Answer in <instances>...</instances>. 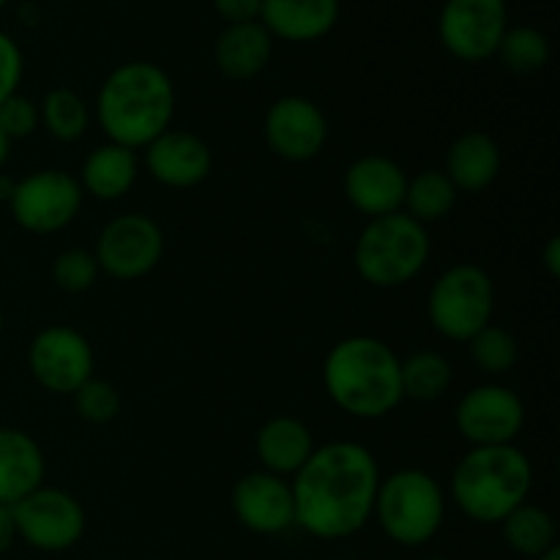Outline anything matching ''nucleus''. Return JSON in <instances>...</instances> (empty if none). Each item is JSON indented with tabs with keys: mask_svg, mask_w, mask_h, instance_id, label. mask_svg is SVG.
<instances>
[{
	"mask_svg": "<svg viewBox=\"0 0 560 560\" xmlns=\"http://www.w3.org/2000/svg\"><path fill=\"white\" fill-rule=\"evenodd\" d=\"M5 3H9V0H0V9H3V5H5Z\"/></svg>",
	"mask_w": 560,
	"mask_h": 560,
	"instance_id": "nucleus-41",
	"label": "nucleus"
},
{
	"mask_svg": "<svg viewBox=\"0 0 560 560\" xmlns=\"http://www.w3.org/2000/svg\"><path fill=\"white\" fill-rule=\"evenodd\" d=\"M534 487V468L523 448L470 446L452 474V501L468 520L501 525L523 506Z\"/></svg>",
	"mask_w": 560,
	"mask_h": 560,
	"instance_id": "nucleus-4",
	"label": "nucleus"
},
{
	"mask_svg": "<svg viewBox=\"0 0 560 560\" xmlns=\"http://www.w3.org/2000/svg\"><path fill=\"white\" fill-rule=\"evenodd\" d=\"M33 381L52 394H74L93 377V348L77 328L47 326L27 348Z\"/></svg>",
	"mask_w": 560,
	"mask_h": 560,
	"instance_id": "nucleus-13",
	"label": "nucleus"
},
{
	"mask_svg": "<svg viewBox=\"0 0 560 560\" xmlns=\"http://www.w3.org/2000/svg\"><path fill=\"white\" fill-rule=\"evenodd\" d=\"M459 191L443 170H421L419 175L408 178L402 211L419 224H435L446 219L457 206Z\"/></svg>",
	"mask_w": 560,
	"mask_h": 560,
	"instance_id": "nucleus-26",
	"label": "nucleus"
},
{
	"mask_svg": "<svg viewBox=\"0 0 560 560\" xmlns=\"http://www.w3.org/2000/svg\"><path fill=\"white\" fill-rule=\"evenodd\" d=\"M545 268H547V273H550L552 279L556 277H560V238L558 235H552L550 241H547V246H545Z\"/></svg>",
	"mask_w": 560,
	"mask_h": 560,
	"instance_id": "nucleus-36",
	"label": "nucleus"
},
{
	"mask_svg": "<svg viewBox=\"0 0 560 560\" xmlns=\"http://www.w3.org/2000/svg\"><path fill=\"white\" fill-rule=\"evenodd\" d=\"M145 167L162 186L191 189L211 175L213 153L200 135L170 126L145 145Z\"/></svg>",
	"mask_w": 560,
	"mask_h": 560,
	"instance_id": "nucleus-16",
	"label": "nucleus"
},
{
	"mask_svg": "<svg viewBox=\"0 0 560 560\" xmlns=\"http://www.w3.org/2000/svg\"><path fill=\"white\" fill-rule=\"evenodd\" d=\"M424 560H446V558H424Z\"/></svg>",
	"mask_w": 560,
	"mask_h": 560,
	"instance_id": "nucleus-42",
	"label": "nucleus"
},
{
	"mask_svg": "<svg viewBox=\"0 0 560 560\" xmlns=\"http://www.w3.org/2000/svg\"><path fill=\"white\" fill-rule=\"evenodd\" d=\"M230 506L246 530L260 536L284 534L295 525L293 490L282 476L252 470L241 476L230 495Z\"/></svg>",
	"mask_w": 560,
	"mask_h": 560,
	"instance_id": "nucleus-15",
	"label": "nucleus"
},
{
	"mask_svg": "<svg viewBox=\"0 0 560 560\" xmlns=\"http://www.w3.org/2000/svg\"><path fill=\"white\" fill-rule=\"evenodd\" d=\"M260 22L271 38L320 42L339 22V0H262Z\"/></svg>",
	"mask_w": 560,
	"mask_h": 560,
	"instance_id": "nucleus-18",
	"label": "nucleus"
},
{
	"mask_svg": "<svg viewBox=\"0 0 560 560\" xmlns=\"http://www.w3.org/2000/svg\"><path fill=\"white\" fill-rule=\"evenodd\" d=\"M9 148H11V140L5 137V131L0 129V167H3L5 159H9Z\"/></svg>",
	"mask_w": 560,
	"mask_h": 560,
	"instance_id": "nucleus-38",
	"label": "nucleus"
},
{
	"mask_svg": "<svg viewBox=\"0 0 560 560\" xmlns=\"http://www.w3.org/2000/svg\"><path fill=\"white\" fill-rule=\"evenodd\" d=\"M38 120L47 135L58 142H74L85 135L91 113L80 93H74L71 88H52L38 104Z\"/></svg>",
	"mask_w": 560,
	"mask_h": 560,
	"instance_id": "nucleus-27",
	"label": "nucleus"
},
{
	"mask_svg": "<svg viewBox=\"0 0 560 560\" xmlns=\"http://www.w3.org/2000/svg\"><path fill=\"white\" fill-rule=\"evenodd\" d=\"M342 189L350 206L364 217H388V213L402 211L408 175L394 159L370 153V156H361L350 164Z\"/></svg>",
	"mask_w": 560,
	"mask_h": 560,
	"instance_id": "nucleus-17",
	"label": "nucleus"
},
{
	"mask_svg": "<svg viewBox=\"0 0 560 560\" xmlns=\"http://www.w3.org/2000/svg\"><path fill=\"white\" fill-rule=\"evenodd\" d=\"M80 180L66 170H38L16 180L11 191V217L22 230L36 235L60 233L82 208Z\"/></svg>",
	"mask_w": 560,
	"mask_h": 560,
	"instance_id": "nucleus-8",
	"label": "nucleus"
},
{
	"mask_svg": "<svg viewBox=\"0 0 560 560\" xmlns=\"http://www.w3.org/2000/svg\"><path fill=\"white\" fill-rule=\"evenodd\" d=\"M0 331H3V312H0Z\"/></svg>",
	"mask_w": 560,
	"mask_h": 560,
	"instance_id": "nucleus-40",
	"label": "nucleus"
},
{
	"mask_svg": "<svg viewBox=\"0 0 560 560\" xmlns=\"http://www.w3.org/2000/svg\"><path fill=\"white\" fill-rule=\"evenodd\" d=\"M266 145L284 162H312L328 140V120L323 109L306 96H282L268 107L262 120Z\"/></svg>",
	"mask_w": 560,
	"mask_h": 560,
	"instance_id": "nucleus-14",
	"label": "nucleus"
},
{
	"mask_svg": "<svg viewBox=\"0 0 560 560\" xmlns=\"http://www.w3.org/2000/svg\"><path fill=\"white\" fill-rule=\"evenodd\" d=\"M506 27V0H446L438 16V38L443 49L463 63H485L495 58Z\"/></svg>",
	"mask_w": 560,
	"mask_h": 560,
	"instance_id": "nucleus-10",
	"label": "nucleus"
},
{
	"mask_svg": "<svg viewBox=\"0 0 560 560\" xmlns=\"http://www.w3.org/2000/svg\"><path fill=\"white\" fill-rule=\"evenodd\" d=\"M16 530H14V517H11V506L0 503V556L9 552V547L14 545Z\"/></svg>",
	"mask_w": 560,
	"mask_h": 560,
	"instance_id": "nucleus-35",
	"label": "nucleus"
},
{
	"mask_svg": "<svg viewBox=\"0 0 560 560\" xmlns=\"http://www.w3.org/2000/svg\"><path fill=\"white\" fill-rule=\"evenodd\" d=\"M323 386L342 413L383 419L402 402L399 355L377 337L339 339L323 361Z\"/></svg>",
	"mask_w": 560,
	"mask_h": 560,
	"instance_id": "nucleus-3",
	"label": "nucleus"
},
{
	"mask_svg": "<svg viewBox=\"0 0 560 560\" xmlns=\"http://www.w3.org/2000/svg\"><path fill=\"white\" fill-rule=\"evenodd\" d=\"M432 241L424 224L405 211L366 222L353 246V266L366 284L397 290L413 282L430 260Z\"/></svg>",
	"mask_w": 560,
	"mask_h": 560,
	"instance_id": "nucleus-5",
	"label": "nucleus"
},
{
	"mask_svg": "<svg viewBox=\"0 0 560 560\" xmlns=\"http://www.w3.org/2000/svg\"><path fill=\"white\" fill-rule=\"evenodd\" d=\"M536 560H560V547H558V545H556V547H550V550L541 552V556L536 558Z\"/></svg>",
	"mask_w": 560,
	"mask_h": 560,
	"instance_id": "nucleus-39",
	"label": "nucleus"
},
{
	"mask_svg": "<svg viewBox=\"0 0 560 560\" xmlns=\"http://www.w3.org/2000/svg\"><path fill=\"white\" fill-rule=\"evenodd\" d=\"M14 530L42 552H63L85 536V509L71 492L38 487L11 506Z\"/></svg>",
	"mask_w": 560,
	"mask_h": 560,
	"instance_id": "nucleus-9",
	"label": "nucleus"
},
{
	"mask_svg": "<svg viewBox=\"0 0 560 560\" xmlns=\"http://www.w3.org/2000/svg\"><path fill=\"white\" fill-rule=\"evenodd\" d=\"M381 468L372 452L353 441L315 448L293 476L295 525L323 541L350 539L372 520Z\"/></svg>",
	"mask_w": 560,
	"mask_h": 560,
	"instance_id": "nucleus-1",
	"label": "nucleus"
},
{
	"mask_svg": "<svg viewBox=\"0 0 560 560\" xmlns=\"http://www.w3.org/2000/svg\"><path fill=\"white\" fill-rule=\"evenodd\" d=\"M454 424L470 446H512L525 427V405L509 386L481 383L463 394Z\"/></svg>",
	"mask_w": 560,
	"mask_h": 560,
	"instance_id": "nucleus-12",
	"label": "nucleus"
},
{
	"mask_svg": "<svg viewBox=\"0 0 560 560\" xmlns=\"http://www.w3.org/2000/svg\"><path fill=\"white\" fill-rule=\"evenodd\" d=\"M137 173H140L137 151L118 145V142H104V145L93 148L88 153L77 180H80L85 195L96 197L102 202H115L124 195H129L137 180Z\"/></svg>",
	"mask_w": 560,
	"mask_h": 560,
	"instance_id": "nucleus-23",
	"label": "nucleus"
},
{
	"mask_svg": "<svg viewBox=\"0 0 560 560\" xmlns=\"http://www.w3.org/2000/svg\"><path fill=\"white\" fill-rule=\"evenodd\" d=\"M399 381H402V399L438 402L452 388L454 370L446 355L435 350H419L408 359H399Z\"/></svg>",
	"mask_w": 560,
	"mask_h": 560,
	"instance_id": "nucleus-24",
	"label": "nucleus"
},
{
	"mask_svg": "<svg viewBox=\"0 0 560 560\" xmlns=\"http://www.w3.org/2000/svg\"><path fill=\"white\" fill-rule=\"evenodd\" d=\"M22 71H25V60H22L20 47L9 33L0 31V104L14 96L22 82Z\"/></svg>",
	"mask_w": 560,
	"mask_h": 560,
	"instance_id": "nucleus-33",
	"label": "nucleus"
},
{
	"mask_svg": "<svg viewBox=\"0 0 560 560\" xmlns=\"http://www.w3.org/2000/svg\"><path fill=\"white\" fill-rule=\"evenodd\" d=\"M443 173L459 195H479L490 189L501 175V145L487 131H463L448 145Z\"/></svg>",
	"mask_w": 560,
	"mask_h": 560,
	"instance_id": "nucleus-19",
	"label": "nucleus"
},
{
	"mask_svg": "<svg viewBox=\"0 0 560 560\" xmlns=\"http://www.w3.org/2000/svg\"><path fill=\"white\" fill-rule=\"evenodd\" d=\"M501 530L509 550L525 558H539L541 552H547L550 547L558 545L556 517H552L547 509L528 501H525L523 506L514 509V512L503 520Z\"/></svg>",
	"mask_w": 560,
	"mask_h": 560,
	"instance_id": "nucleus-25",
	"label": "nucleus"
},
{
	"mask_svg": "<svg viewBox=\"0 0 560 560\" xmlns=\"http://www.w3.org/2000/svg\"><path fill=\"white\" fill-rule=\"evenodd\" d=\"M271 55L273 38L260 20L224 25V31L217 36V44H213L217 69L235 82L255 80L257 74H262L266 66L271 63Z\"/></svg>",
	"mask_w": 560,
	"mask_h": 560,
	"instance_id": "nucleus-20",
	"label": "nucleus"
},
{
	"mask_svg": "<svg viewBox=\"0 0 560 560\" xmlns=\"http://www.w3.org/2000/svg\"><path fill=\"white\" fill-rule=\"evenodd\" d=\"M71 397H74L77 416L88 424H109L113 419H118L120 405H124L118 388L109 381H98V377L82 383Z\"/></svg>",
	"mask_w": 560,
	"mask_h": 560,
	"instance_id": "nucleus-30",
	"label": "nucleus"
},
{
	"mask_svg": "<svg viewBox=\"0 0 560 560\" xmlns=\"http://www.w3.org/2000/svg\"><path fill=\"white\" fill-rule=\"evenodd\" d=\"M432 328L452 342H468L495 315V282L474 262H457L432 282L427 295Z\"/></svg>",
	"mask_w": 560,
	"mask_h": 560,
	"instance_id": "nucleus-7",
	"label": "nucleus"
},
{
	"mask_svg": "<svg viewBox=\"0 0 560 560\" xmlns=\"http://www.w3.org/2000/svg\"><path fill=\"white\" fill-rule=\"evenodd\" d=\"M213 9L228 25H238V22L260 20L262 0H213Z\"/></svg>",
	"mask_w": 560,
	"mask_h": 560,
	"instance_id": "nucleus-34",
	"label": "nucleus"
},
{
	"mask_svg": "<svg viewBox=\"0 0 560 560\" xmlns=\"http://www.w3.org/2000/svg\"><path fill=\"white\" fill-rule=\"evenodd\" d=\"M495 55L512 74H536L550 60V42L534 25H509Z\"/></svg>",
	"mask_w": 560,
	"mask_h": 560,
	"instance_id": "nucleus-28",
	"label": "nucleus"
},
{
	"mask_svg": "<svg viewBox=\"0 0 560 560\" xmlns=\"http://www.w3.org/2000/svg\"><path fill=\"white\" fill-rule=\"evenodd\" d=\"M38 124H42L38 120V107L31 98L22 96V93H14V96H9L0 104V129L5 131L11 142L31 137L38 129Z\"/></svg>",
	"mask_w": 560,
	"mask_h": 560,
	"instance_id": "nucleus-32",
	"label": "nucleus"
},
{
	"mask_svg": "<svg viewBox=\"0 0 560 560\" xmlns=\"http://www.w3.org/2000/svg\"><path fill=\"white\" fill-rule=\"evenodd\" d=\"M175 85L167 71L148 60H129L109 71L96 96V118L109 142L145 148L173 126Z\"/></svg>",
	"mask_w": 560,
	"mask_h": 560,
	"instance_id": "nucleus-2",
	"label": "nucleus"
},
{
	"mask_svg": "<svg viewBox=\"0 0 560 560\" xmlns=\"http://www.w3.org/2000/svg\"><path fill=\"white\" fill-rule=\"evenodd\" d=\"M14 184H16V180L5 178V175L0 173V200H3V202L11 200V191H14Z\"/></svg>",
	"mask_w": 560,
	"mask_h": 560,
	"instance_id": "nucleus-37",
	"label": "nucleus"
},
{
	"mask_svg": "<svg viewBox=\"0 0 560 560\" xmlns=\"http://www.w3.org/2000/svg\"><path fill=\"white\" fill-rule=\"evenodd\" d=\"M96 255L88 249H66L52 262V282L66 293H85L98 279Z\"/></svg>",
	"mask_w": 560,
	"mask_h": 560,
	"instance_id": "nucleus-31",
	"label": "nucleus"
},
{
	"mask_svg": "<svg viewBox=\"0 0 560 560\" xmlns=\"http://www.w3.org/2000/svg\"><path fill=\"white\" fill-rule=\"evenodd\" d=\"M98 271L120 282L148 277L164 255L162 228L145 213H124L104 224L96 249Z\"/></svg>",
	"mask_w": 560,
	"mask_h": 560,
	"instance_id": "nucleus-11",
	"label": "nucleus"
},
{
	"mask_svg": "<svg viewBox=\"0 0 560 560\" xmlns=\"http://www.w3.org/2000/svg\"><path fill=\"white\" fill-rule=\"evenodd\" d=\"M44 452L27 432L0 427V503L14 506L33 490L44 487Z\"/></svg>",
	"mask_w": 560,
	"mask_h": 560,
	"instance_id": "nucleus-21",
	"label": "nucleus"
},
{
	"mask_svg": "<svg viewBox=\"0 0 560 560\" xmlns=\"http://www.w3.org/2000/svg\"><path fill=\"white\" fill-rule=\"evenodd\" d=\"M315 448L310 427L293 416H273L260 427L255 438V452L262 470L282 476V479L299 474Z\"/></svg>",
	"mask_w": 560,
	"mask_h": 560,
	"instance_id": "nucleus-22",
	"label": "nucleus"
},
{
	"mask_svg": "<svg viewBox=\"0 0 560 560\" xmlns=\"http://www.w3.org/2000/svg\"><path fill=\"white\" fill-rule=\"evenodd\" d=\"M372 517L394 545L421 547L435 539L446 520V492L427 470H394L377 485Z\"/></svg>",
	"mask_w": 560,
	"mask_h": 560,
	"instance_id": "nucleus-6",
	"label": "nucleus"
},
{
	"mask_svg": "<svg viewBox=\"0 0 560 560\" xmlns=\"http://www.w3.org/2000/svg\"><path fill=\"white\" fill-rule=\"evenodd\" d=\"M468 348L470 359L485 375H506L520 359V345L514 334L506 331L503 326H495V323H490L476 337H470Z\"/></svg>",
	"mask_w": 560,
	"mask_h": 560,
	"instance_id": "nucleus-29",
	"label": "nucleus"
}]
</instances>
